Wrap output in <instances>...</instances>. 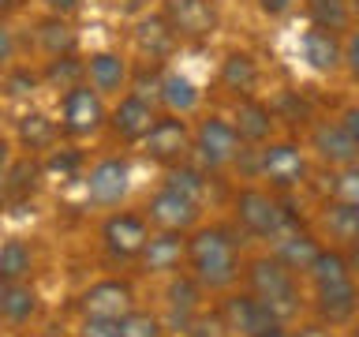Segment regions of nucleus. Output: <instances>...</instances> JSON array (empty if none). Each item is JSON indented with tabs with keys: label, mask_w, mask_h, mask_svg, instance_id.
<instances>
[{
	"label": "nucleus",
	"mask_w": 359,
	"mask_h": 337,
	"mask_svg": "<svg viewBox=\"0 0 359 337\" xmlns=\"http://www.w3.org/2000/svg\"><path fill=\"white\" fill-rule=\"evenodd\" d=\"M176 34L168 27L165 15H142L135 22V45H139L142 56H150V60H165V56H172L176 49Z\"/></svg>",
	"instance_id": "obj_23"
},
{
	"label": "nucleus",
	"mask_w": 359,
	"mask_h": 337,
	"mask_svg": "<svg viewBox=\"0 0 359 337\" xmlns=\"http://www.w3.org/2000/svg\"><path fill=\"white\" fill-rule=\"evenodd\" d=\"M303 11L314 27H325L333 34L352 30V0H303Z\"/></svg>",
	"instance_id": "obj_27"
},
{
	"label": "nucleus",
	"mask_w": 359,
	"mask_h": 337,
	"mask_svg": "<svg viewBox=\"0 0 359 337\" xmlns=\"http://www.w3.org/2000/svg\"><path fill=\"white\" fill-rule=\"evenodd\" d=\"M11 56H15V38H11V30H8V22L0 19V67H4Z\"/></svg>",
	"instance_id": "obj_43"
},
{
	"label": "nucleus",
	"mask_w": 359,
	"mask_h": 337,
	"mask_svg": "<svg viewBox=\"0 0 359 337\" xmlns=\"http://www.w3.org/2000/svg\"><path fill=\"white\" fill-rule=\"evenodd\" d=\"M41 79L49 86H75V83H86V72H83V60H79L75 53H67V56H49V64H45V72Z\"/></svg>",
	"instance_id": "obj_30"
},
{
	"label": "nucleus",
	"mask_w": 359,
	"mask_h": 337,
	"mask_svg": "<svg viewBox=\"0 0 359 337\" xmlns=\"http://www.w3.org/2000/svg\"><path fill=\"white\" fill-rule=\"evenodd\" d=\"M191 150H195L202 168H224V165H232L236 157H240L243 143H240V135H236L229 117L210 112V117H202L198 128L191 131Z\"/></svg>",
	"instance_id": "obj_3"
},
{
	"label": "nucleus",
	"mask_w": 359,
	"mask_h": 337,
	"mask_svg": "<svg viewBox=\"0 0 359 337\" xmlns=\"http://www.w3.org/2000/svg\"><path fill=\"white\" fill-rule=\"evenodd\" d=\"M221 319L229 326V333H236V337H266L269 330L285 326L255 292H232V296L221 303Z\"/></svg>",
	"instance_id": "obj_7"
},
{
	"label": "nucleus",
	"mask_w": 359,
	"mask_h": 337,
	"mask_svg": "<svg viewBox=\"0 0 359 337\" xmlns=\"http://www.w3.org/2000/svg\"><path fill=\"white\" fill-rule=\"evenodd\" d=\"M307 150L330 168H344L359 161V143L341 128V120H314L307 135Z\"/></svg>",
	"instance_id": "obj_9"
},
{
	"label": "nucleus",
	"mask_w": 359,
	"mask_h": 337,
	"mask_svg": "<svg viewBox=\"0 0 359 337\" xmlns=\"http://www.w3.org/2000/svg\"><path fill=\"white\" fill-rule=\"evenodd\" d=\"M311 173V161H307V150L292 139H280V143H262L258 150V176L266 180L269 187L277 191H288V187H299Z\"/></svg>",
	"instance_id": "obj_4"
},
{
	"label": "nucleus",
	"mask_w": 359,
	"mask_h": 337,
	"mask_svg": "<svg viewBox=\"0 0 359 337\" xmlns=\"http://www.w3.org/2000/svg\"><path fill=\"white\" fill-rule=\"evenodd\" d=\"M131 191V165L123 157H101L86 176V199L94 206H120Z\"/></svg>",
	"instance_id": "obj_10"
},
{
	"label": "nucleus",
	"mask_w": 359,
	"mask_h": 337,
	"mask_svg": "<svg viewBox=\"0 0 359 337\" xmlns=\"http://www.w3.org/2000/svg\"><path fill=\"white\" fill-rule=\"evenodd\" d=\"M330 202H344V206H359V161L333 168L330 176Z\"/></svg>",
	"instance_id": "obj_34"
},
{
	"label": "nucleus",
	"mask_w": 359,
	"mask_h": 337,
	"mask_svg": "<svg viewBox=\"0 0 359 337\" xmlns=\"http://www.w3.org/2000/svg\"><path fill=\"white\" fill-rule=\"evenodd\" d=\"M229 120H232L236 135H240V143L262 146V143H269V135H273L277 112L269 109L266 101H258V98H240V101H236V112Z\"/></svg>",
	"instance_id": "obj_16"
},
{
	"label": "nucleus",
	"mask_w": 359,
	"mask_h": 337,
	"mask_svg": "<svg viewBox=\"0 0 359 337\" xmlns=\"http://www.w3.org/2000/svg\"><path fill=\"white\" fill-rule=\"evenodd\" d=\"M198 210H202L198 202H191L187 195H180V191H172V187H161L150 199V221L157 225V229L184 232V229H191V225L198 221Z\"/></svg>",
	"instance_id": "obj_19"
},
{
	"label": "nucleus",
	"mask_w": 359,
	"mask_h": 337,
	"mask_svg": "<svg viewBox=\"0 0 359 337\" xmlns=\"http://www.w3.org/2000/svg\"><path fill=\"white\" fill-rule=\"evenodd\" d=\"M232 206H236L240 229L251 232V236H262V240H269V236L288 221V210L277 202V195H269L262 187H240Z\"/></svg>",
	"instance_id": "obj_6"
},
{
	"label": "nucleus",
	"mask_w": 359,
	"mask_h": 337,
	"mask_svg": "<svg viewBox=\"0 0 359 337\" xmlns=\"http://www.w3.org/2000/svg\"><path fill=\"white\" fill-rule=\"evenodd\" d=\"M101 240H105V251L112 258H139V251L150 240V225L139 213H112L101 225Z\"/></svg>",
	"instance_id": "obj_12"
},
{
	"label": "nucleus",
	"mask_w": 359,
	"mask_h": 337,
	"mask_svg": "<svg viewBox=\"0 0 359 337\" xmlns=\"http://www.w3.org/2000/svg\"><path fill=\"white\" fill-rule=\"evenodd\" d=\"M79 337H120V319H94V315H83Z\"/></svg>",
	"instance_id": "obj_39"
},
{
	"label": "nucleus",
	"mask_w": 359,
	"mask_h": 337,
	"mask_svg": "<svg viewBox=\"0 0 359 337\" xmlns=\"http://www.w3.org/2000/svg\"><path fill=\"white\" fill-rule=\"evenodd\" d=\"M307 277H311L314 289L341 285V281H352V263H348V255L337 251V247H318L314 263L307 266Z\"/></svg>",
	"instance_id": "obj_26"
},
{
	"label": "nucleus",
	"mask_w": 359,
	"mask_h": 337,
	"mask_svg": "<svg viewBox=\"0 0 359 337\" xmlns=\"http://www.w3.org/2000/svg\"><path fill=\"white\" fill-rule=\"evenodd\" d=\"M157 98L165 101V109L172 112V117H191V112L198 109V101H202V90L191 83L184 72H165Z\"/></svg>",
	"instance_id": "obj_25"
},
{
	"label": "nucleus",
	"mask_w": 359,
	"mask_h": 337,
	"mask_svg": "<svg viewBox=\"0 0 359 337\" xmlns=\"http://www.w3.org/2000/svg\"><path fill=\"white\" fill-rule=\"evenodd\" d=\"M75 30H72V22H67V15H49V19H41V27H38V45L49 56H67V53H75Z\"/></svg>",
	"instance_id": "obj_29"
},
{
	"label": "nucleus",
	"mask_w": 359,
	"mask_h": 337,
	"mask_svg": "<svg viewBox=\"0 0 359 337\" xmlns=\"http://www.w3.org/2000/svg\"><path fill=\"white\" fill-rule=\"evenodd\" d=\"M217 79H221V86L229 90V94H236V98H255L262 72H258V60H255L247 49H232V53L221 60Z\"/></svg>",
	"instance_id": "obj_22"
},
{
	"label": "nucleus",
	"mask_w": 359,
	"mask_h": 337,
	"mask_svg": "<svg viewBox=\"0 0 359 337\" xmlns=\"http://www.w3.org/2000/svg\"><path fill=\"white\" fill-rule=\"evenodd\" d=\"M269 240H273V258H277L280 266H288L292 274H299V270L307 274V266L314 263V255H318V247H322L311 232H303L292 218L280 225Z\"/></svg>",
	"instance_id": "obj_14"
},
{
	"label": "nucleus",
	"mask_w": 359,
	"mask_h": 337,
	"mask_svg": "<svg viewBox=\"0 0 359 337\" xmlns=\"http://www.w3.org/2000/svg\"><path fill=\"white\" fill-rule=\"evenodd\" d=\"M79 168V154L67 150V154H53L49 157V173H60V176H72Z\"/></svg>",
	"instance_id": "obj_41"
},
{
	"label": "nucleus",
	"mask_w": 359,
	"mask_h": 337,
	"mask_svg": "<svg viewBox=\"0 0 359 337\" xmlns=\"http://www.w3.org/2000/svg\"><path fill=\"white\" fill-rule=\"evenodd\" d=\"M131 285L128 281H97L83 292V315L94 319H120L131 311Z\"/></svg>",
	"instance_id": "obj_20"
},
{
	"label": "nucleus",
	"mask_w": 359,
	"mask_h": 337,
	"mask_svg": "<svg viewBox=\"0 0 359 337\" xmlns=\"http://www.w3.org/2000/svg\"><path fill=\"white\" fill-rule=\"evenodd\" d=\"M348 247H352V255H355V263H359V225L352 229V236H348Z\"/></svg>",
	"instance_id": "obj_47"
},
{
	"label": "nucleus",
	"mask_w": 359,
	"mask_h": 337,
	"mask_svg": "<svg viewBox=\"0 0 359 337\" xmlns=\"http://www.w3.org/2000/svg\"><path fill=\"white\" fill-rule=\"evenodd\" d=\"M337 120H341V128H344L348 135H352L355 143H359V105H344Z\"/></svg>",
	"instance_id": "obj_42"
},
{
	"label": "nucleus",
	"mask_w": 359,
	"mask_h": 337,
	"mask_svg": "<svg viewBox=\"0 0 359 337\" xmlns=\"http://www.w3.org/2000/svg\"><path fill=\"white\" fill-rule=\"evenodd\" d=\"M45 4V11H49V15H72V11L83 4V0H41Z\"/></svg>",
	"instance_id": "obj_45"
},
{
	"label": "nucleus",
	"mask_w": 359,
	"mask_h": 337,
	"mask_svg": "<svg viewBox=\"0 0 359 337\" xmlns=\"http://www.w3.org/2000/svg\"><path fill=\"white\" fill-rule=\"evenodd\" d=\"M34 311H38V296H34V289L22 285V281H11V289H8V296H4V308H0V315H4L8 322L22 326Z\"/></svg>",
	"instance_id": "obj_32"
},
{
	"label": "nucleus",
	"mask_w": 359,
	"mask_h": 337,
	"mask_svg": "<svg viewBox=\"0 0 359 337\" xmlns=\"http://www.w3.org/2000/svg\"><path fill=\"white\" fill-rule=\"evenodd\" d=\"M292 4H296V0H258V8H262L269 19H280V15H288V11H292Z\"/></svg>",
	"instance_id": "obj_44"
},
{
	"label": "nucleus",
	"mask_w": 359,
	"mask_h": 337,
	"mask_svg": "<svg viewBox=\"0 0 359 337\" xmlns=\"http://www.w3.org/2000/svg\"><path fill=\"white\" fill-rule=\"evenodd\" d=\"M165 187L180 191V195H187L191 202H198V206H202V199H206V191H210V180H206V168H202V165L176 161V165H168Z\"/></svg>",
	"instance_id": "obj_28"
},
{
	"label": "nucleus",
	"mask_w": 359,
	"mask_h": 337,
	"mask_svg": "<svg viewBox=\"0 0 359 337\" xmlns=\"http://www.w3.org/2000/svg\"><path fill=\"white\" fill-rule=\"evenodd\" d=\"M341 67L359 83V27L344 30V38H341Z\"/></svg>",
	"instance_id": "obj_38"
},
{
	"label": "nucleus",
	"mask_w": 359,
	"mask_h": 337,
	"mask_svg": "<svg viewBox=\"0 0 359 337\" xmlns=\"http://www.w3.org/2000/svg\"><path fill=\"white\" fill-rule=\"evenodd\" d=\"M120 337H161V319L146 311H128L120 315Z\"/></svg>",
	"instance_id": "obj_35"
},
{
	"label": "nucleus",
	"mask_w": 359,
	"mask_h": 337,
	"mask_svg": "<svg viewBox=\"0 0 359 337\" xmlns=\"http://www.w3.org/2000/svg\"><path fill=\"white\" fill-rule=\"evenodd\" d=\"M187 337H232V333H229V326H224L221 311H213V315H195L187 326Z\"/></svg>",
	"instance_id": "obj_37"
},
{
	"label": "nucleus",
	"mask_w": 359,
	"mask_h": 337,
	"mask_svg": "<svg viewBox=\"0 0 359 337\" xmlns=\"http://www.w3.org/2000/svg\"><path fill=\"white\" fill-rule=\"evenodd\" d=\"M341 38H344V34H333V30L314 27V22H311V27L299 34V56H303V64H307L314 75L341 72Z\"/></svg>",
	"instance_id": "obj_15"
},
{
	"label": "nucleus",
	"mask_w": 359,
	"mask_h": 337,
	"mask_svg": "<svg viewBox=\"0 0 359 337\" xmlns=\"http://www.w3.org/2000/svg\"><path fill=\"white\" fill-rule=\"evenodd\" d=\"M296 337H325V330H299Z\"/></svg>",
	"instance_id": "obj_50"
},
{
	"label": "nucleus",
	"mask_w": 359,
	"mask_h": 337,
	"mask_svg": "<svg viewBox=\"0 0 359 337\" xmlns=\"http://www.w3.org/2000/svg\"><path fill=\"white\" fill-rule=\"evenodd\" d=\"M247 285H251V292L280 322L296 319L299 308H303L296 274H292L288 266H280L273 255H262V258H251V263H247Z\"/></svg>",
	"instance_id": "obj_2"
},
{
	"label": "nucleus",
	"mask_w": 359,
	"mask_h": 337,
	"mask_svg": "<svg viewBox=\"0 0 359 337\" xmlns=\"http://www.w3.org/2000/svg\"><path fill=\"white\" fill-rule=\"evenodd\" d=\"M8 94L11 98H22V94H34V86H38V75L34 72H27V67H19V72H11V79H8Z\"/></svg>",
	"instance_id": "obj_40"
},
{
	"label": "nucleus",
	"mask_w": 359,
	"mask_h": 337,
	"mask_svg": "<svg viewBox=\"0 0 359 337\" xmlns=\"http://www.w3.org/2000/svg\"><path fill=\"white\" fill-rule=\"evenodd\" d=\"M142 150L157 165L184 161V157L191 154V128H187V120L184 117H172V112L157 117L154 128L146 131V139H142Z\"/></svg>",
	"instance_id": "obj_8"
},
{
	"label": "nucleus",
	"mask_w": 359,
	"mask_h": 337,
	"mask_svg": "<svg viewBox=\"0 0 359 337\" xmlns=\"http://www.w3.org/2000/svg\"><path fill=\"white\" fill-rule=\"evenodd\" d=\"M352 333L359 337V311H355V322H352Z\"/></svg>",
	"instance_id": "obj_52"
},
{
	"label": "nucleus",
	"mask_w": 359,
	"mask_h": 337,
	"mask_svg": "<svg viewBox=\"0 0 359 337\" xmlns=\"http://www.w3.org/2000/svg\"><path fill=\"white\" fill-rule=\"evenodd\" d=\"M161 15L168 19L176 38L198 41L217 30V8H213V0H165Z\"/></svg>",
	"instance_id": "obj_11"
},
{
	"label": "nucleus",
	"mask_w": 359,
	"mask_h": 337,
	"mask_svg": "<svg viewBox=\"0 0 359 337\" xmlns=\"http://www.w3.org/2000/svg\"><path fill=\"white\" fill-rule=\"evenodd\" d=\"M15 4H19V0H0V15H4V11H11Z\"/></svg>",
	"instance_id": "obj_51"
},
{
	"label": "nucleus",
	"mask_w": 359,
	"mask_h": 337,
	"mask_svg": "<svg viewBox=\"0 0 359 337\" xmlns=\"http://www.w3.org/2000/svg\"><path fill=\"white\" fill-rule=\"evenodd\" d=\"M325 225L341 236V240H348L352 236V229L359 225V206H344V202H330L325 206Z\"/></svg>",
	"instance_id": "obj_36"
},
{
	"label": "nucleus",
	"mask_w": 359,
	"mask_h": 337,
	"mask_svg": "<svg viewBox=\"0 0 359 337\" xmlns=\"http://www.w3.org/2000/svg\"><path fill=\"white\" fill-rule=\"evenodd\" d=\"M8 289H11V281H8V277H0V308H4V296H8Z\"/></svg>",
	"instance_id": "obj_48"
},
{
	"label": "nucleus",
	"mask_w": 359,
	"mask_h": 337,
	"mask_svg": "<svg viewBox=\"0 0 359 337\" xmlns=\"http://www.w3.org/2000/svg\"><path fill=\"white\" fill-rule=\"evenodd\" d=\"M154 120H157V109H154V101H146L139 98L135 90H128L120 101H116V109L109 112V128L120 135L123 143H142L146 139V131L154 128Z\"/></svg>",
	"instance_id": "obj_13"
},
{
	"label": "nucleus",
	"mask_w": 359,
	"mask_h": 337,
	"mask_svg": "<svg viewBox=\"0 0 359 337\" xmlns=\"http://www.w3.org/2000/svg\"><path fill=\"white\" fill-rule=\"evenodd\" d=\"M266 337H296V333H292V330H285V326H277V330H269Z\"/></svg>",
	"instance_id": "obj_49"
},
{
	"label": "nucleus",
	"mask_w": 359,
	"mask_h": 337,
	"mask_svg": "<svg viewBox=\"0 0 359 337\" xmlns=\"http://www.w3.org/2000/svg\"><path fill=\"white\" fill-rule=\"evenodd\" d=\"M83 72H86V83L94 86L101 98H105V94H120V90L128 86V79H131L128 60H123L120 53H112V49L90 53L83 60Z\"/></svg>",
	"instance_id": "obj_17"
},
{
	"label": "nucleus",
	"mask_w": 359,
	"mask_h": 337,
	"mask_svg": "<svg viewBox=\"0 0 359 337\" xmlns=\"http://www.w3.org/2000/svg\"><path fill=\"white\" fill-rule=\"evenodd\" d=\"M34 266V255L22 240H4L0 244V277L8 281H22Z\"/></svg>",
	"instance_id": "obj_31"
},
{
	"label": "nucleus",
	"mask_w": 359,
	"mask_h": 337,
	"mask_svg": "<svg viewBox=\"0 0 359 337\" xmlns=\"http://www.w3.org/2000/svg\"><path fill=\"white\" fill-rule=\"evenodd\" d=\"M19 139H22V146H30V150H45V146H53V139H56V124L45 117V112H27V117L19 120Z\"/></svg>",
	"instance_id": "obj_33"
},
{
	"label": "nucleus",
	"mask_w": 359,
	"mask_h": 337,
	"mask_svg": "<svg viewBox=\"0 0 359 337\" xmlns=\"http://www.w3.org/2000/svg\"><path fill=\"white\" fill-rule=\"evenodd\" d=\"M168 326L180 333H187L191 319L198 315V300H202V285L195 277H172V285H168Z\"/></svg>",
	"instance_id": "obj_24"
},
{
	"label": "nucleus",
	"mask_w": 359,
	"mask_h": 337,
	"mask_svg": "<svg viewBox=\"0 0 359 337\" xmlns=\"http://www.w3.org/2000/svg\"><path fill=\"white\" fill-rule=\"evenodd\" d=\"M8 165H11V143L4 139V135H0V180H4Z\"/></svg>",
	"instance_id": "obj_46"
},
{
	"label": "nucleus",
	"mask_w": 359,
	"mask_h": 337,
	"mask_svg": "<svg viewBox=\"0 0 359 337\" xmlns=\"http://www.w3.org/2000/svg\"><path fill=\"white\" fill-rule=\"evenodd\" d=\"M139 258L150 274H172V270H180V263H187V236L176 229H161L146 240Z\"/></svg>",
	"instance_id": "obj_18"
},
{
	"label": "nucleus",
	"mask_w": 359,
	"mask_h": 337,
	"mask_svg": "<svg viewBox=\"0 0 359 337\" xmlns=\"http://www.w3.org/2000/svg\"><path fill=\"white\" fill-rule=\"evenodd\" d=\"M109 120V109L101 94L90 83H75L64 90L60 98V128L72 135V139H86V135H97Z\"/></svg>",
	"instance_id": "obj_5"
},
{
	"label": "nucleus",
	"mask_w": 359,
	"mask_h": 337,
	"mask_svg": "<svg viewBox=\"0 0 359 337\" xmlns=\"http://www.w3.org/2000/svg\"><path fill=\"white\" fill-rule=\"evenodd\" d=\"M187 263H191V277L202 289H229L240 277V251L229 229H198L187 240Z\"/></svg>",
	"instance_id": "obj_1"
},
{
	"label": "nucleus",
	"mask_w": 359,
	"mask_h": 337,
	"mask_svg": "<svg viewBox=\"0 0 359 337\" xmlns=\"http://www.w3.org/2000/svg\"><path fill=\"white\" fill-rule=\"evenodd\" d=\"M314 311H318V319L330 322V326H341L348 319H355V311H359V285H355V277L341 281V285L314 289Z\"/></svg>",
	"instance_id": "obj_21"
}]
</instances>
